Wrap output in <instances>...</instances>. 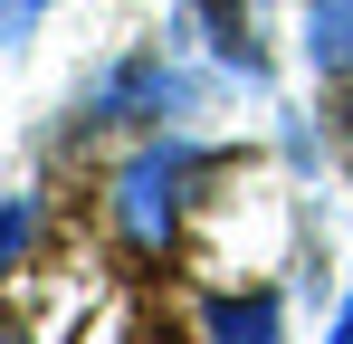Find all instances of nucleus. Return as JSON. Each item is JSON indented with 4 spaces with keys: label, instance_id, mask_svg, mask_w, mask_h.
<instances>
[{
    "label": "nucleus",
    "instance_id": "obj_1",
    "mask_svg": "<svg viewBox=\"0 0 353 344\" xmlns=\"http://www.w3.org/2000/svg\"><path fill=\"white\" fill-rule=\"evenodd\" d=\"M172 182H181V163H163V153H143V163L124 172L115 220H124V239H134V249H163V239H172Z\"/></svg>",
    "mask_w": 353,
    "mask_h": 344
},
{
    "label": "nucleus",
    "instance_id": "obj_2",
    "mask_svg": "<svg viewBox=\"0 0 353 344\" xmlns=\"http://www.w3.org/2000/svg\"><path fill=\"white\" fill-rule=\"evenodd\" d=\"M210 344H277V306H268V296L210 306Z\"/></svg>",
    "mask_w": 353,
    "mask_h": 344
},
{
    "label": "nucleus",
    "instance_id": "obj_3",
    "mask_svg": "<svg viewBox=\"0 0 353 344\" xmlns=\"http://www.w3.org/2000/svg\"><path fill=\"white\" fill-rule=\"evenodd\" d=\"M315 67H353V0L315 10Z\"/></svg>",
    "mask_w": 353,
    "mask_h": 344
},
{
    "label": "nucleus",
    "instance_id": "obj_4",
    "mask_svg": "<svg viewBox=\"0 0 353 344\" xmlns=\"http://www.w3.org/2000/svg\"><path fill=\"white\" fill-rule=\"evenodd\" d=\"M29 249V211H0V258H19Z\"/></svg>",
    "mask_w": 353,
    "mask_h": 344
},
{
    "label": "nucleus",
    "instance_id": "obj_5",
    "mask_svg": "<svg viewBox=\"0 0 353 344\" xmlns=\"http://www.w3.org/2000/svg\"><path fill=\"white\" fill-rule=\"evenodd\" d=\"M334 134H344V144H353V86H344V124H334Z\"/></svg>",
    "mask_w": 353,
    "mask_h": 344
},
{
    "label": "nucleus",
    "instance_id": "obj_6",
    "mask_svg": "<svg viewBox=\"0 0 353 344\" xmlns=\"http://www.w3.org/2000/svg\"><path fill=\"white\" fill-rule=\"evenodd\" d=\"M334 344H353V306H344V325H334Z\"/></svg>",
    "mask_w": 353,
    "mask_h": 344
}]
</instances>
